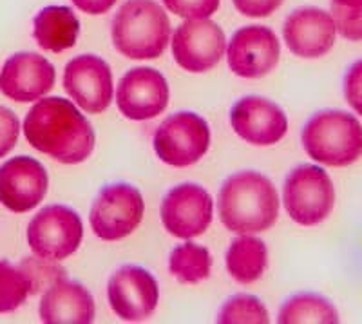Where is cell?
I'll use <instances>...</instances> for the list:
<instances>
[{
    "label": "cell",
    "instance_id": "6da1fadb",
    "mask_svg": "<svg viewBox=\"0 0 362 324\" xmlns=\"http://www.w3.org/2000/svg\"><path fill=\"white\" fill-rule=\"evenodd\" d=\"M25 140L42 154L66 165L86 161L95 149V131L66 98L38 100L24 120Z\"/></svg>",
    "mask_w": 362,
    "mask_h": 324
},
{
    "label": "cell",
    "instance_id": "7a4b0ae2",
    "mask_svg": "<svg viewBox=\"0 0 362 324\" xmlns=\"http://www.w3.org/2000/svg\"><path fill=\"white\" fill-rule=\"evenodd\" d=\"M218 214L226 230L235 234H257L277 221L279 196L267 176L243 170L221 185Z\"/></svg>",
    "mask_w": 362,
    "mask_h": 324
},
{
    "label": "cell",
    "instance_id": "3957f363",
    "mask_svg": "<svg viewBox=\"0 0 362 324\" xmlns=\"http://www.w3.org/2000/svg\"><path fill=\"white\" fill-rule=\"evenodd\" d=\"M170 40V21L154 0H127L112 21L115 47L131 60L163 54Z\"/></svg>",
    "mask_w": 362,
    "mask_h": 324
},
{
    "label": "cell",
    "instance_id": "277c9868",
    "mask_svg": "<svg viewBox=\"0 0 362 324\" xmlns=\"http://www.w3.org/2000/svg\"><path fill=\"white\" fill-rule=\"evenodd\" d=\"M300 140L313 161L328 167H348L362 156V125L346 111L315 112L306 122Z\"/></svg>",
    "mask_w": 362,
    "mask_h": 324
},
{
    "label": "cell",
    "instance_id": "5b68a950",
    "mask_svg": "<svg viewBox=\"0 0 362 324\" xmlns=\"http://www.w3.org/2000/svg\"><path fill=\"white\" fill-rule=\"evenodd\" d=\"M284 209L303 226L325 221L335 205V189L325 168L299 165L286 176L283 187Z\"/></svg>",
    "mask_w": 362,
    "mask_h": 324
},
{
    "label": "cell",
    "instance_id": "8992f818",
    "mask_svg": "<svg viewBox=\"0 0 362 324\" xmlns=\"http://www.w3.org/2000/svg\"><path fill=\"white\" fill-rule=\"evenodd\" d=\"M145 202L140 190L129 183L103 187L90 207L89 221L103 241H118L132 234L144 219Z\"/></svg>",
    "mask_w": 362,
    "mask_h": 324
},
{
    "label": "cell",
    "instance_id": "52a82bcc",
    "mask_svg": "<svg viewBox=\"0 0 362 324\" xmlns=\"http://www.w3.org/2000/svg\"><path fill=\"white\" fill-rule=\"evenodd\" d=\"M83 238L82 219L73 209L49 205L31 219L28 243L35 255L51 261H62L78 250Z\"/></svg>",
    "mask_w": 362,
    "mask_h": 324
},
{
    "label": "cell",
    "instance_id": "ba28073f",
    "mask_svg": "<svg viewBox=\"0 0 362 324\" xmlns=\"http://www.w3.org/2000/svg\"><path fill=\"white\" fill-rule=\"evenodd\" d=\"M210 147L209 123L194 112H176L156 129L154 151L170 167L198 163Z\"/></svg>",
    "mask_w": 362,
    "mask_h": 324
},
{
    "label": "cell",
    "instance_id": "9c48e42d",
    "mask_svg": "<svg viewBox=\"0 0 362 324\" xmlns=\"http://www.w3.org/2000/svg\"><path fill=\"white\" fill-rule=\"evenodd\" d=\"M112 312L122 320L140 323L153 316L160 299V288L153 274L136 265H125L112 274L107 284Z\"/></svg>",
    "mask_w": 362,
    "mask_h": 324
},
{
    "label": "cell",
    "instance_id": "30bf717a",
    "mask_svg": "<svg viewBox=\"0 0 362 324\" xmlns=\"http://www.w3.org/2000/svg\"><path fill=\"white\" fill-rule=\"evenodd\" d=\"M214 203L203 187L183 183L165 194L161 221L169 234L180 239L198 238L212 223Z\"/></svg>",
    "mask_w": 362,
    "mask_h": 324
},
{
    "label": "cell",
    "instance_id": "8fae6325",
    "mask_svg": "<svg viewBox=\"0 0 362 324\" xmlns=\"http://www.w3.org/2000/svg\"><path fill=\"white\" fill-rule=\"evenodd\" d=\"M226 40L221 28L206 18L181 24L173 37V54L177 66L189 73H205L221 62Z\"/></svg>",
    "mask_w": 362,
    "mask_h": 324
},
{
    "label": "cell",
    "instance_id": "7c38bea8",
    "mask_svg": "<svg viewBox=\"0 0 362 324\" xmlns=\"http://www.w3.org/2000/svg\"><path fill=\"white\" fill-rule=\"evenodd\" d=\"M169 83L153 67H134L122 76L116 91V105L129 120L156 118L169 105Z\"/></svg>",
    "mask_w": 362,
    "mask_h": 324
},
{
    "label": "cell",
    "instance_id": "4fadbf2b",
    "mask_svg": "<svg viewBox=\"0 0 362 324\" xmlns=\"http://www.w3.org/2000/svg\"><path fill=\"white\" fill-rule=\"evenodd\" d=\"M279 57V40L267 25L241 28L230 38L226 50L228 67L241 79H261L277 66Z\"/></svg>",
    "mask_w": 362,
    "mask_h": 324
},
{
    "label": "cell",
    "instance_id": "5bb4252c",
    "mask_svg": "<svg viewBox=\"0 0 362 324\" xmlns=\"http://www.w3.org/2000/svg\"><path fill=\"white\" fill-rule=\"evenodd\" d=\"M64 89L82 111L100 115L112 102L111 67L95 54L73 58L64 73Z\"/></svg>",
    "mask_w": 362,
    "mask_h": 324
},
{
    "label": "cell",
    "instance_id": "9a60e30c",
    "mask_svg": "<svg viewBox=\"0 0 362 324\" xmlns=\"http://www.w3.org/2000/svg\"><path fill=\"white\" fill-rule=\"evenodd\" d=\"M47 187V170L35 158H11L0 167V203L11 212L33 210L44 199Z\"/></svg>",
    "mask_w": 362,
    "mask_h": 324
},
{
    "label": "cell",
    "instance_id": "2e32d148",
    "mask_svg": "<svg viewBox=\"0 0 362 324\" xmlns=\"http://www.w3.org/2000/svg\"><path fill=\"white\" fill-rule=\"evenodd\" d=\"M230 123L241 140L259 147L279 144L288 131V118L283 109L261 96H245L235 102Z\"/></svg>",
    "mask_w": 362,
    "mask_h": 324
},
{
    "label": "cell",
    "instance_id": "e0dca14e",
    "mask_svg": "<svg viewBox=\"0 0 362 324\" xmlns=\"http://www.w3.org/2000/svg\"><path fill=\"white\" fill-rule=\"evenodd\" d=\"M284 44L296 57L321 58L334 47L337 28L332 13L321 8H299L283 25Z\"/></svg>",
    "mask_w": 362,
    "mask_h": 324
},
{
    "label": "cell",
    "instance_id": "ac0fdd59",
    "mask_svg": "<svg viewBox=\"0 0 362 324\" xmlns=\"http://www.w3.org/2000/svg\"><path fill=\"white\" fill-rule=\"evenodd\" d=\"M57 73L47 58L37 53L9 57L0 73V91L15 102H35L53 89Z\"/></svg>",
    "mask_w": 362,
    "mask_h": 324
},
{
    "label": "cell",
    "instance_id": "d6986e66",
    "mask_svg": "<svg viewBox=\"0 0 362 324\" xmlns=\"http://www.w3.org/2000/svg\"><path fill=\"white\" fill-rule=\"evenodd\" d=\"M40 319L45 324H89L95 320V301L76 281H58L42 297Z\"/></svg>",
    "mask_w": 362,
    "mask_h": 324
},
{
    "label": "cell",
    "instance_id": "ffe728a7",
    "mask_svg": "<svg viewBox=\"0 0 362 324\" xmlns=\"http://www.w3.org/2000/svg\"><path fill=\"white\" fill-rule=\"evenodd\" d=\"M80 22L67 6H47L33 21V37L42 50L62 53L76 44Z\"/></svg>",
    "mask_w": 362,
    "mask_h": 324
},
{
    "label": "cell",
    "instance_id": "44dd1931",
    "mask_svg": "<svg viewBox=\"0 0 362 324\" xmlns=\"http://www.w3.org/2000/svg\"><path fill=\"white\" fill-rule=\"evenodd\" d=\"M268 265V250L263 239L241 234L234 239L226 252V270L241 284L261 279Z\"/></svg>",
    "mask_w": 362,
    "mask_h": 324
},
{
    "label": "cell",
    "instance_id": "7402d4cb",
    "mask_svg": "<svg viewBox=\"0 0 362 324\" xmlns=\"http://www.w3.org/2000/svg\"><path fill=\"white\" fill-rule=\"evenodd\" d=\"M279 324H297V323H322V324H337L339 312L334 304L326 297L317 294H297L290 297L281 306Z\"/></svg>",
    "mask_w": 362,
    "mask_h": 324
},
{
    "label": "cell",
    "instance_id": "603a6c76",
    "mask_svg": "<svg viewBox=\"0 0 362 324\" xmlns=\"http://www.w3.org/2000/svg\"><path fill=\"white\" fill-rule=\"evenodd\" d=\"M170 274L183 284H198L209 279L212 258L205 246L183 243L173 248L169 258Z\"/></svg>",
    "mask_w": 362,
    "mask_h": 324
},
{
    "label": "cell",
    "instance_id": "cb8c5ba5",
    "mask_svg": "<svg viewBox=\"0 0 362 324\" xmlns=\"http://www.w3.org/2000/svg\"><path fill=\"white\" fill-rule=\"evenodd\" d=\"M29 281L21 267L0 261V313H11L25 303L29 296Z\"/></svg>",
    "mask_w": 362,
    "mask_h": 324
},
{
    "label": "cell",
    "instance_id": "d4e9b609",
    "mask_svg": "<svg viewBox=\"0 0 362 324\" xmlns=\"http://www.w3.org/2000/svg\"><path fill=\"white\" fill-rule=\"evenodd\" d=\"M268 320L270 317L264 304L257 297L247 294L230 297L218 313V323L221 324H267Z\"/></svg>",
    "mask_w": 362,
    "mask_h": 324
},
{
    "label": "cell",
    "instance_id": "484cf974",
    "mask_svg": "<svg viewBox=\"0 0 362 324\" xmlns=\"http://www.w3.org/2000/svg\"><path fill=\"white\" fill-rule=\"evenodd\" d=\"M21 270L24 272L25 277L29 281V294H40L57 284L58 281L66 279V270L64 267L58 265V261H51V259L44 258H25L22 259V263L18 265Z\"/></svg>",
    "mask_w": 362,
    "mask_h": 324
},
{
    "label": "cell",
    "instance_id": "4316f807",
    "mask_svg": "<svg viewBox=\"0 0 362 324\" xmlns=\"http://www.w3.org/2000/svg\"><path fill=\"white\" fill-rule=\"evenodd\" d=\"M170 13L183 18H209L218 11L219 0H163Z\"/></svg>",
    "mask_w": 362,
    "mask_h": 324
},
{
    "label": "cell",
    "instance_id": "83f0119b",
    "mask_svg": "<svg viewBox=\"0 0 362 324\" xmlns=\"http://www.w3.org/2000/svg\"><path fill=\"white\" fill-rule=\"evenodd\" d=\"M18 134H21V122L17 115L8 107L0 105V158L8 156L15 149Z\"/></svg>",
    "mask_w": 362,
    "mask_h": 324
},
{
    "label": "cell",
    "instance_id": "f1b7e54d",
    "mask_svg": "<svg viewBox=\"0 0 362 324\" xmlns=\"http://www.w3.org/2000/svg\"><path fill=\"white\" fill-rule=\"evenodd\" d=\"M332 17L335 21L337 33L342 38L351 42L362 40V8L357 11H341V9H332Z\"/></svg>",
    "mask_w": 362,
    "mask_h": 324
},
{
    "label": "cell",
    "instance_id": "f546056e",
    "mask_svg": "<svg viewBox=\"0 0 362 324\" xmlns=\"http://www.w3.org/2000/svg\"><path fill=\"white\" fill-rule=\"evenodd\" d=\"M344 98L357 115L362 116V60L351 64L344 74Z\"/></svg>",
    "mask_w": 362,
    "mask_h": 324
},
{
    "label": "cell",
    "instance_id": "4dcf8cb0",
    "mask_svg": "<svg viewBox=\"0 0 362 324\" xmlns=\"http://www.w3.org/2000/svg\"><path fill=\"white\" fill-rule=\"evenodd\" d=\"M284 0H234V6L245 17L263 18L276 11Z\"/></svg>",
    "mask_w": 362,
    "mask_h": 324
},
{
    "label": "cell",
    "instance_id": "1f68e13d",
    "mask_svg": "<svg viewBox=\"0 0 362 324\" xmlns=\"http://www.w3.org/2000/svg\"><path fill=\"white\" fill-rule=\"evenodd\" d=\"M73 4L87 15H103L116 4V0H73Z\"/></svg>",
    "mask_w": 362,
    "mask_h": 324
},
{
    "label": "cell",
    "instance_id": "d6a6232c",
    "mask_svg": "<svg viewBox=\"0 0 362 324\" xmlns=\"http://www.w3.org/2000/svg\"><path fill=\"white\" fill-rule=\"evenodd\" d=\"M362 8V0H332V9L341 11H357Z\"/></svg>",
    "mask_w": 362,
    "mask_h": 324
}]
</instances>
